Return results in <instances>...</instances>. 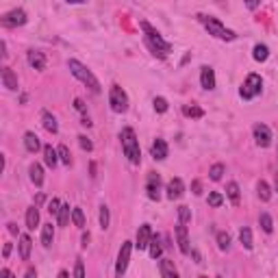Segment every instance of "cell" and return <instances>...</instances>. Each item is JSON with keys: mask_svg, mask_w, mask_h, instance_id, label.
Returning a JSON list of instances; mask_svg holds the SVG:
<instances>
[{"mask_svg": "<svg viewBox=\"0 0 278 278\" xmlns=\"http://www.w3.org/2000/svg\"><path fill=\"white\" fill-rule=\"evenodd\" d=\"M139 29H142L144 39H146L148 48H150V52H152L154 57H168L170 52H172V43L165 41L163 35L156 31L148 20H142V22H139Z\"/></svg>", "mask_w": 278, "mask_h": 278, "instance_id": "6da1fadb", "label": "cell"}, {"mask_svg": "<svg viewBox=\"0 0 278 278\" xmlns=\"http://www.w3.org/2000/svg\"><path fill=\"white\" fill-rule=\"evenodd\" d=\"M120 142H122V152H124V156L130 163H133V165L142 163V148H139V139H137L133 128H130V126L122 128Z\"/></svg>", "mask_w": 278, "mask_h": 278, "instance_id": "7a4b0ae2", "label": "cell"}, {"mask_svg": "<svg viewBox=\"0 0 278 278\" xmlns=\"http://www.w3.org/2000/svg\"><path fill=\"white\" fill-rule=\"evenodd\" d=\"M67 67H70V72H72L74 78H78L87 89L94 91V94H100L102 91V87H100V81L94 76V72L87 65H83L81 61H76V59H70L67 61Z\"/></svg>", "mask_w": 278, "mask_h": 278, "instance_id": "3957f363", "label": "cell"}, {"mask_svg": "<svg viewBox=\"0 0 278 278\" xmlns=\"http://www.w3.org/2000/svg\"><path fill=\"white\" fill-rule=\"evenodd\" d=\"M198 20L208 31V35H213V37H217V39H222V41H235V39H237V33L230 31L228 26L222 24L213 15H198Z\"/></svg>", "mask_w": 278, "mask_h": 278, "instance_id": "277c9868", "label": "cell"}, {"mask_svg": "<svg viewBox=\"0 0 278 278\" xmlns=\"http://www.w3.org/2000/svg\"><path fill=\"white\" fill-rule=\"evenodd\" d=\"M261 91H263V78L259 74H248L241 85V89H239V96L243 100H252V98H257Z\"/></svg>", "mask_w": 278, "mask_h": 278, "instance_id": "5b68a950", "label": "cell"}, {"mask_svg": "<svg viewBox=\"0 0 278 278\" xmlns=\"http://www.w3.org/2000/svg\"><path fill=\"white\" fill-rule=\"evenodd\" d=\"M109 104L113 113H126L128 111V94L120 85H111L109 89Z\"/></svg>", "mask_w": 278, "mask_h": 278, "instance_id": "8992f818", "label": "cell"}, {"mask_svg": "<svg viewBox=\"0 0 278 278\" xmlns=\"http://www.w3.org/2000/svg\"><path fill=\"white\" fill-rule=\"evenodd\" d=\"M3 26L5 29H17V26H24L29 22V15H26L24 9H11V11H7L3 15Z\"/></svg>", "mask_w": 278, "mask_h": 278, "instance_id": "52a82bcc", "label": "cell"}, {"mask_svg": "<svg viewBox=\"0 0 278 278\" xmlns=\"http://www.w3.org/2000/svg\"><path fill=\"white\" fill-rule=\"evenodd\" d=\"M252 135H254V144L259 146V148H267V146H272V139H274V135H272V130H269V126L267 124H254L252 126Z\"/></svg>", "mask_w": 278, "mask_h": 278, "instance_id": "ba28073f", "label": "cell"}, {"mask_svg": "<svg viewBox=\"0 0 278 278\" xmlns=\"http://www.w3.org/2000/svg\"><path fill=\"white\" fill-rule=\"evenodd\" d=\"M130 252H133V243L124 241L120 248V254H118V263H115V274L118 276H124L126 274V267H128V261H130Z\"/></svg>", "mask_w": 278, "mask_h": 278, "instance_id": "9c48e42d", "label": "cell"}, {"mask_svg": "<svg viewBox=\"0 0 278 278\" xmlns=\"http://www.w3.org/2000/svg\"><path fill=\"white\" fill-rule=\"evenodd\" d=\"M146 194L150 200H159L161 198V176L156 172H150L146 178Z\"/></svg>", "mask_w": 278, "mask_h": 278, "instance_id": "30bf717a", "label": "cell"}, {"mask_svg": "<svg viewBox=\"0 0 278 278\" xmlns=\"http://www.w3.org/2000/svg\"><path fill=\"white\" fill-rule=\"evenodd\" d=\"M152 237H154V233H152V226H150V224H142V226H139L137 239H135L137 250H148V246H150Z\"/></svg>", "mask_w": 278, "mask_h": 278, "instance_id": "8fae6325", "label": "cell"}, {"mask_svg": "<svg viewBox=\"0 0 278 278\" xmlns=\"http://www.w3.org/2000/svg\"><path fill=\"white\" fill-rule=\"evenodd\" d=\"M174 235H176V243H178V250L182 254H191V246H189V235H187V226L180 224L174 228Z\"/></svg>", "mask_w": 278, "mask_h": 278, "instance_id": "7c38bea8", "label": "cell"}, {"mask_svg": "<svg viewBox=\"0 0 278 278\" xmlns=\"http://www.w3.org/2000/svg\"><path fill=\"white\" fill-rule=\"evenodd\" d=\"M200 85H202V89H206V91L215 89V70L213 67L202 65V70H200Z\"/></svg>", "mask_w": 278, "mask_h": 278, "instance_id": "4fadbf2b", "label": "cell"}, {"mask_svg": "<svg viewBox=\"0 0 278 278\" xmlns=\"http://www.w3.org/2000/svg\"><path fill=\"white\" fill-rule=\"evenodd\" d=\"M26 59H29V65L33 70H37V72L46 70V55L41 50H29L26 52Z\"/></svg>", "mask_w": 278, "mask_h": 278, "instance_id": "5bb4252c", "label": "cell"}, {"mask_svg": "<svg viewBox=\"0 0 278 278\" xmlns=\"http://www.w3.org/2000/svg\"><path fill=\"white\" fill-rule=\"evenodd\" d=\"M168 152H170V148H168V144H165V139H154L152 146H150L152 159L163 161V159H168Z\"/></svg>", "mask_w": 278, "mask_h": 278, "instance_id": "9a60e30c", "label": "cell"}, {"mask_svg": "<svg viewBox=\"0 0 278 278\" xmlns=\"http://www.w3.org/2000/svg\"><path fill=\"white\" fill-rule=\"evenodd\" d=\"M165 191H168V196L170 200H178L182 194H185V182H182L180 178H172L170 182H168V187H165Z\"/></svg>", "mask_w": 278, "mask_h": 278, "instance_id": "2e32d148", "label": "cell"}, {"mask_svg": "<svg viewBox=\"0 0 278 278\" xmlns=\"http://www.w3.org/2000/svg\"><path fill=\"white\" fill-rule=\"evenodd\" d=\"M0 81H3V87H7L9 91H17V76L11 67H3L0 72Z\"/></svg>", "mask_w": 278, "mask_h": 278, "instance_id": "e0dca14e", "label": "cell"}, {"mask_svg": "<svg viewBox=\"0 0 278 278\" xmlns=\"http://www.w3.org/2000/svg\"><path fill=\"white\" fill-rule=\"evenodd\" d=\"M24 148L29 152H37V150H41V142H39V137L33 133V130H26L24 133Z\"/></svg>", "mask_w": 278, "mask_h": 278, "instance_id": "ac0fdd59", "label": "cell"}, {"mask_svg": "<svg viewBox=\"0 0 278 278\" xmlns=\"http://www.w3.org/2000/svg\"><path fill=\"white\" fill-rule=\"evenodd\" d=\"M41 122H43V128L48 130V133L57 135L59 133V124H57V118L52 115L50 111H41Z\"/></svg>", "mask_w": 278, "mask_h": 278, "instance_id": "d6986e66", "label": "cell"}, {"mask_svg": "<svg viewBox=\"0 0 278 278\" xmlns=\"http://www.w3.org/2000/svg\"><path fill=\"white\" fill-rule=\"evenodd\" d=\"M159 274L163 276V278H176V267H174V261H170V259H161L159 261Z\"/></svg>", "mask_w": 278, "mask_h": 278, "instance_id": "ffe728a7", "label": "cell"}, {"mask_svg": "<svg viewBox=\"0 0 278 278\" xmlns=\"http://www.w3.org/2000/svg\"><path fill=\"white\" fill-rule=\"evenodd\" d=\"M17 248H20V259H22V261H29V259H31L33 241H31L29 235H20V243H17Z\"/></svg>", "mask_w": 278, "mask_h": 278, "instance_id": "44dd1931", "label": "cell"}, {"mask_svg": "<svg viewBox=\"0 0 278 278\" xmlns=\"http://www.w3.org/2000/svg\"><path fill=\"white\" fill-rule=\"evenodd\" d=\"M52 241H55V226H52V224H43L41 226V246L43 248H50Z\"/></svg>", "mask_w": 278, "mask_h": 278, "instance_id": "7402d4cb", "label": "cell"}, {"mask_svg": "<svg viewBox=\"0 0 278 278\" xmlns=\"http://www.w3.org/2000/svg\"><path fill=\"white\" fill-rule=\"evenodd\" d=\"M43 163H46L48 168H55L59 163V150H55L52 146H43Z\"/></svg>", "mask_w": 278, "mask_h": 278, "instance_id": "603a6c76", "label": "cell"}, {"mask_svg": "<svg viewBox=\"0 0 278 278\" xmlns=\"http://www.w3.org/2000/svg\"><path fill=\"white\" fill-rule=\"evenodd\" d=\"M39 224V208L37 206H29L26 208V228L35 230V226Z\"/></svg>", "mask_w": 278, "mask_h": 278, "instance_id": "cb8c5ba5", "label": "cell"}, {"mask_svg": "<svg viewBox=\"0 0 278 278\" xmlns=\"http://www.w3.org/2000/svg\"><path fill=\"white\" fill-rule=\"evenodd\" d=\"M29 174H31V180H33L35 187H41L43 185V170H41L39 163H33L31 168H29Z\"/></svg>", "mask_w": 278, "mask_h": 278, "instance_id": "d4e9b609", "label": "cell"}, {"mask_svg": "<svg viewBox=\"0 0 278 278\" xmlns=\"http://www.w3.org/2000/svg\"><path fill=\"white\" fill-rule=\"evenodd\" d=\"M269 57V48L265 46V43H257L254 50H252V59L259 61V63H263V61H267Z\"/></svg>", "mask_w": 278, "mask_h": 278, "instance_id": "484cf974", "label": "cell"}, {"mask_svg": "<svg viewBox=\"0 0 278 278\" xmlns=\"http://www.w3.org/2000/svg\"><path fill=\"white\" fill-rule=\"evenodd\" d=\"M239 241L246 250H252V246H254V243H252V230L248 228V226H243V228L239 230Z\"/></svg>", "mask_w": 278, "mask_h": 278, "instance_id": "4316f807", "label": "cell"}, {"mask_svg": "<svg viewBox=\"0 0 278 278\" xmlns=\"http://www.w3.org/2000/svg\"><path fill=\"white\" fill-rule=\"evenodd\" d=\"M259 224H261V228H263V233H267V235L274 233V222H272V215H269V213H261L259 215Z\"/></svg>", "mask_w": 278, "mask_h": 278, "instance_id": "83f0119b", "label": "cell"}, {"mask_svg": "<svg viewBox=\"0 0 278 278\" xmlns=\"http://www.w3.org/2000/svg\"><path fill=\"white\" fill-rule=\"evenodd\" d=\"M70 217H72V208H70V204H61V208H59V215H57V222H59V226H67Z\"/></svg>", "mask_w": 278, "mask_h": 278, "instance_id": "f1b7e54d", "label": "cell"}, {"mask_svg": "<svg viewBox=\"0 0 278 278\" xmlns=\"http://www.w3.org/2000/svg\"><path fill=\"white\" fill-rule=\"evenodd\" d=\"M226 196H228V200L233 204H239V185L235 180L226 185Z\"/></svg>", "mask_w": 278, "mask_h": 278, "instance_id": "f546056e", "label": "cell"}, {"mask_svg": "<svg viewBox=\"0 0 278 278\" xmlns=\"http://www.w3.org/2000/svg\"><path fill=\"white\" fill-rule=\"evenodd\" d=\"M257 194L259 198L263 200V202H269V198H272V189H269V185L265 180H259V185H257Z\"/></svg>", "mask_w": 278, "mask_h": 278, "instance_id": "4dcf8cb0", "label": "cell"}, {"mask_svg": "<svg viewBox=\"0 0 278 278\" xmlns=\"http://www.w3.org/2000/svg\"><path fill=\"white\" fill-rule=\"evenodd\" d=\"M148 252H150V257H152V259H161V254H163V246H161L159 237H152L150 246H148Z\"/></svg>", "mask_w": 278, "mask_h": 278, "instance_id": "1f68e13d", "label": "cell"}, {"mask_svg": "<svg viewBox=\"0 0 278 278\" xmlns=\"http://www.w3.org/2000/svg\"><path fill=\"white\" fill-rule=\"evenodd\" d=\"M72 222H74L76 228H85V213H83L81 206H74L72 208Z\"/></svg>", "mask_w": 278, "mask_h": 278, "instance_id": "d6a6232c", "label": "cell"}, {"mask_svg": "<svg viewBox=\"0 0 278 278\" xmlns=\"http://www.w3.org/2000/svg\"><path fill=\"white\" fill-rule=\"evenodd\" d=\"M57 150H59V161L63 163V165H67V168H70V165H72V154H70L67 146H63V144H61V146L57 148Z\"/></svg>", "mask_w": 278, "mask_h": 278, "instance_id": "836d02e7", "label": "cell"}, {"mask_svg": "<svg viewBox=\"0 0 278 278\" xmlns=\"http://www.w3.org/2000/svg\"><path fill=\"white\" fill-rule=\"evenodd\" d=\"M182 113H185L187 118H196V120L204 115V111L200 107H196V104H191V107H189V104H187V107H182Z\"/></svg>", "mask_w": 278, "mask_h": 278, "instance_id": "e575fe53", "label": "cell"}, {"mask_svg": "<svg viewBox=\"0 0 278 278\" xmlns=\"http://www.w3.org/2000/svg\"><path fill=\"white\" fill-rule=\"evenodd\" d=\"M109 222H111L109 206H107V204H102V206H100V228H102V230H107V228H109Z\"/></svg>", "mask_w": 278, "mask_h": 278, "instance_id": "d590c367", "label": "cell"}, {"mask_svg": "<svg viewBox=\"0 0 278 278\" xmlns=\"http://www.w3.org/2000/svg\"><path fill=\"white\" fill-rule=\"evenodd\" d=\"M178 222L180 224H189L191 222V208L189 206H185V204L178 206Z\"/></svg>", "mask_w": 278, "mask_h": 278, "instance_id": "8d00e7d4", "label": "cell"}, {"mask_svg": "<svg viewBox=\"0 0 278 278\" xmlns=\"http://www.w3.org/2000/svg\"><path fill=\"white\" fill-rule=\"evenodd\" d=\"M217 248L228 250L230 248V235L228 233H217Z\"/></svg>", "mask_w": 278, "mask_h": 278, "instance_id": "74e56055", "label": "cell"}, {"mask_svg": "<svg viewBox=\"0 0 278 278\" xmlns=\"http://www.w3.org/2000/svg\"><path fill=\"white\" fill-rule=\"evenodd\" d=\"M224 204V196L220 194V191H211V194H208V206H222Z\"/></svg>", "mask_w": 278, "mask_h": 278, "instance_id": "f35d334b", "label": "cell"}, {"mask_svg": "<svg viewBox=\"0 0 278 278\" xmlns=\"http://www.w3.org/2000/svg\"><path fill=\"white\" fill-rule=\"evenodd\" d=\"M222 174H224V165L222 163H215L211 170H208V178L211 180H222Z\"/></svg>", "mask_w": 278, "mask_h": 278, "instance_id": "ab89813d", "label": "cell"}, {"mask_svg": "<svg viewBox=\"0 0 278 278\" xmlns=\"http://www.w3.org/2000/svg\"><path fill=\"white\" fill-rule=\"evenodd\" d=\"M154 111L156 113H165V111H168V100L161 98V96H159V98H154Z\"/></svg>", "mask_w": 278, "mask_h": 278, "instance_id": "60d3db41", "label": "cell"}, {"mask_svg": "<svg viewBox=\"0 0 278 278\" xmlns=\"http://www.w3.org/2000/svg\"><path fill=\"white\" fill-rule=\"evenodd\" d=\"M59 208H61V202H59V200H57V198H52V200H50V202H48V213L57 217V215H59Z\"/></svg>", "mask_w": 278, "mask_h": 278, "instance_id": "b9f144b4", "label": "cell"}, {"mask_svg": "<svg viewBox=\"0 0 278 278\" xmlns=\"http://www.w3.org/2000/svg\"><path fill=\"white\" fill-rule=\"evenodd\" d=\"M76 278H83L85 276V265H83V259H76V267H74V272H72Z\"/></svg>", "mask_w": 278, "mask_h": 278, "instance_id": "7bdbcfd3", "label": "cell"}, {"mask_svg": "<svg viewBox=\"0 0 278 278\" xmlns=\"http://www.w3.org/2000/svg\"><path fill=\"white\" fill-rule=\"evenodd\" d=\"M78 144H81V148H83V150H87V152H91V150H94V144H91V142H89V139H87L85 135L78 137Z\"/></svg>", "mask_w": 278, "mask_h": 278, "instance_id": "ee69618b", "label": "cell"}, {"mask_svg": "<svg viewBox=\"0 0 278 278\" xmlns=\"http://www.w3.org/2000/svg\"><path fill=\"white\" fill-rule=\"evenodd\" d=\"M74 109H76V111H81V113H85V111H87V109H85V102H83L81 98H76V100H74Z\"/></svg>", "mask_w": 278, "mask_h": 278, "instance_id": "f6af8a7d", "label": "cell"}, {"mask_svg": "<svg viewBox=\"0 0 278 278\" xmlns=\"http://www.w3.org/2000/svg\"><path fill=\"white\" fill-rule=\"evenodd\" d=\"M259 5H261V0H246V7L250 9V11H254Z\"/></svg>", "mask_w": 278, "mask_h": 278, "instance_id": "bcb514c9", "label": "cell"}, {"mask_svg": "<svg viewBox=\"0 0 278 278\" xmlns=\"http://www.w3.org/2000/svg\"><path fill=\"white\" fill-rule=\"evenodd\" d=\"M191 189H194V194H196V196L202 194V185H200V180H194V185H191Z\"/></svg>", "mask_w": 278, "mask_h": 278, "instance_id": "7dc6e473", "label": "cell"}, {"mask_svg": "<svg viewBox=\"0 0 278 278\" xmlns=\"http://www.w3.org/2000/svg\"><path fill=\"white\" fill-rule=\"evenodd\" d=\"M11 250H13V246H11V243H5V250H3V257H5V259H9V254H11Z\"/></svg>", "mask_w": 278, "mask_h": 278, "instance_id": "c3c4849f", "label": "cell"}, {"mask_svg": "<svg viewBox=\"0 0 278 278\" xmlns=\"http://www.w3.org/2000/svg\"><path fill=\"white\" fill-rule=\"evenodd\" d=\"M0 48H3V59H7V57H9V52H7V41L0 43Z\"/></svg>", "mask_w": 278, "mask_h": 278, "instance_id": "681fc988", "label": "cell"}, {"mask_svg": "<svg viewBox=\"0 0 278 278\" xmlns=\"http://www.w3.org/2000/svg\"><path fill=\"white\" fill-rule=\"evenodd\" d=\"M81 124H83V126H87V128H89V126H91V120L85 115V118H83V122H81Z\"/></svg>", "mask_w": 278, "mask_h": 278, "instance_id": "f907efd6", "label": "cell"}, {"mask_svg": "<svg viewBox=\"0 0 278 278\" xmlns=\"http://www.w3.org/2000/svg\"><path fill=\"white\" fill-rule=\"evenodd\" d=\"M9 226V233L11 235H17V228H15V224H7Z\"/></svg>", "mask_w": 278, "mask_h": 278, "instance_id": "816d5d0a", "label": "cell"}, {"mask_svg": "<svg viewBox=\"0 0 278 278\" xmlns=\"http://www.w3.org/2000/svg\"><path fill=\"white\" fill-rule=\"evenodd\" d=\"M65 3H70V5H83V3H87V0H65Z\"/></svg>", "mask_w": 278, "mask_h": 278, "instance_id": "f5cc1de1", "label": "cell"}, {"mask_svg": "<svg viewBox=\"0 0 278 278\" xmlns=\"http://www.w3.org/2000/svg\"><path fill=\"white\" fill-rule=\"evenodd\" d=\"M87 243H89V233L83 235V246H87Z\"/></svg>", "mask_w": 278, "mask_h": 278, "instance_id": "db71d44e", "label": "cell"}, {"mask_svg": "<svg viewBox=\"0 0 278 278\" xmlns=\"http://www.w3.org/2000/svg\"><path fill=\"white\" fill-rule=\"evenodd\" d=\"M26 276H37V272H35L33 267H29V269H26Z\"/></svg>", "mask_w": 278, "mask_h": 278, "instance_id": "11a10c76", "label": "cell"}, {"mask_svg": "<svg viewBox=\"0 0 278 278\" xmlns=\"http://www.w3.org/2000/svg\"><path fill=\"white\" fill-rule=\"evenodd\" d=\"M274 189H276V194H278V174L274 176Z\"/></svg>", "mask_w": 278, "mask_h": 278, "instance_id": "9f6ffc18", "label": "cell"}, {"mask_svg": "<svg viewBox=\"0 0 278 278\" xmlns=\"http://www.w3.org/2000/svg\"><path fill=\"white\" fill-rule=\"evenodd\" d=\"M276 156H278V154H276Z\"/></svg>", "mask_w": 278, "mask_h": 278, "instance_id": "6f0895ef", "label": "cell"}]
</instances>
